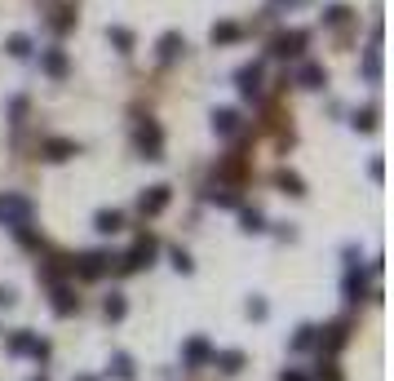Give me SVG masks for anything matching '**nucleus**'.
Segmentation results:
<instances>
[{"instance_id": "25", "label": "nucleus", "mask_w": 394, "mask_h": 381, "mask_svg": "<svg viewBox=\"0 0 394 381\" xmlns=\"http://www.w3.org/2000/svg\"><path fill=\"white\" fill-rule=\"evenodd\" d=\"M377 124V111H363V115H354V129H372Z\"/></svg>"}, {"instance_id": "17", "label": "nucleus", "mask_w": 394, "mask_h": 381, "mask_svg": "<svg viewBox=\"0 0 394 381\" xmlns=\"http://www.w3.org/2000/svg\"><path fill=\"white\" fill-rule=\"evenodd\" d=\"M279 186L288 190V195H306V190H302V177H293V173H284V177H279Z\"/></svg>"}, {"instance_id": "6", "label": "nucleus", "mask_w": 394, "mask_h": 381, "mask_svg": "<svg viewBox=\"0 0 394 381\" xmlns=\"http://www.w3.org/2000/svg\"><path fill=\"white\" fill-rule=\"evenodd\" d=\"M261 89V76H257V67H248V71H240V93L244 98H253V93Z\"/></svg>"}, {"instance_id": "7", "label": "nucleus", "mask_w": 394, "mask_h": 381, "mask_svg": "<svg viewBox=\"0 0 394 381\" xmlns=\"http://www.w3.org/2000/svg\"><path fill=\"white\" fill-rule=\"evenodd\" d=\"M302 40H306L302 31H293V35H279V40H274V54H279V58H288V54H297V44H302Z\"/></svg>"}, {"instance_id": "3", "label": "nucleus", "mask_w": 394, "mask_h": 381, "mask_svg": "<svg viewBox=\"0 0 394 381\" xmlns=\"http://www.w3.org/2000/svg\"><path fill=\"white\" fill-rule=\"evenodd\" d=\"M164 204H169V186H151L147 195L138 200V209H142V213H160Z\"/></svg>"}, {"instance_id": "9", "label": "nucleus", "mask_w": 394, "mask_h": 381, "mask_svg": "<svg viewBox=\"0 0 394 381\" xmlns=\"http://www.w3.org/2000/svg\"><path fill=\"white\" fill-rule=\"evenodd\" d=\"M102 266H106V257L102 253H89L85 266H80V275H102Z\"/></svg>"}, {"instance_id": "24", "label": "nucleus", "mask_w": 394, "mask_h": 381, "mask_svg": "<svg viewBox=\"0 0 394 381\" xmlns=\"http://www.w3.org/2000/svg\"><path fill=\"white\" fill-rule=\"evenodd\" d=\"M44 67H49L54 76H63V67H67V63H63V54H49V58H44Z\"/></svg>"}, {"instance_id": "5", "label": "nucleus", "mask_w": 394, "mask_h": 381, "mask_svg": "<svg viewBox=\"0 0 394 381\" xmlns=\"http://www.w3.org/2000/svg\"><path fill=\"white\" fill-rule=\"evenodd\" d=\"M151 253H155V244H151V240H142V244H133V253H129V261H124V266H129V270L151 266Z\"/></svg>"}, {"instance_id": "4", "label": "nucleus", "mask_w": 394, "mask_h": 381, "mask_svg": "<svg viewBox=\"0 0 394 381\" xmlns=\"http://www.w3.org/2000/svg\"><path fill=\"white\" fill-rule=\"evenodd\" d=\"M9 350H14V355H44V341L31 337V332H18V337L9 341Z\"/></svg>"}, {"instance_id": "12", "label": "nucleus", "mask_w": 394, "mask_h": 381, "mask_svg": "<svg viewBox=\"0 0 394 381\" xmlns=\"http://www.w3.org/2000/svg\"><path fill=\"white\" fill-rule=\"evenodd\" d=\"M213 129H217V133H231L235 129V111H217L213 115Z\"/></svg>"}, {"instance_id": "16", "label": "nucleus", "mask_w": 394, "mask_h": 381, "mask_svg": "<svg viewBox=\"0 0 394 381\" xmlns=\"http://www.w3.org/2000/svg\"><path fill=\"white\" fill-rule=\"evenodd\" d=\"M9 54H14V58H27V54H31V40H27V35H14V40H9Z\"/></svg>"}, {"instance_id": "28", "label": "nucleus", "mask_w": 394, "mask_h": 381, "mask_svg": "<svg viewBox=\"0 0 394 381\" xmlns=\"http://www.w3.org/2000/svg\"><path fill=\"white\" fill-rule=\"evenodd\" d=\"M284 381H310V377H302V373H284Z\"/></svg>"}, {"instance_id": "21", "label": "nucleus", "mask_w": 394, "mask_h": 381, "mask_svg": "<svg viewBox=\"0 0 394 381\" xmlns=\"http://www.w3.org/2000/svg\"><path fill=\"white\" fill-rule=\"evenodd\" d=\"M124 315V297H106V319H120Z\"/></svg>"}, {"instance_id": "20", "label": "nucleus", "mask_w": 394, "mask_h": 381, "mask_svg": "<svg viewBox=\"0 0 394 381\" xmlns=\"http://www.w3.org/2000/svg\"><path fill=\"white\" fill-rule=\"evenodd\" d=\"M106 35H111V40L120 44V54H129V44H133V35H129L124 27H115V31H106Z\"/></svg>"}, {"instance_id": "1", "label": "nucleus", "mask_w": 394, "mask_h": 381, "mask_svg": "<svg viewBox=\"0 0 394 381\" xmlns=\"http://www.w3.org/2000/svg\"><path fill=\"white\" fill-rule=\"evenodd\" d=\"M0 222L5 226H27L31 222V204L22 195H0Z\"/></svg>"}, {"instance_id": "13", "label": "nucleus", "mask_w": 394, "mask_h": 381, "mask_svg": "<svg viewBox=\"0 0 394 381\" xmlns=\"http://www.w3.org/2000/svg\"><path fill=\"white\" fill-rule=\"evenodd\" d=\"M54 297H58V302H54V311H58V315H71V311H76V302H71V293H67V289H58Z\"/></svg>"}, {"instance_id": "10", "label": "nucleus", "mask_w": 394, "mask_h": 381, "mask_svg": "<svg viewBox=\"0 0 394 381\" xmlns=\"http://www.w3.org/2000/svg\"><path fill=\"white\" fill-rule=\"evenodd\" d=\"M302 85H310V89H319V85H324V67H315V63H310V67L302 71Z\"/></svg>"}, {"instance_id": "14", "label": "nucleus", "mask_w": 394, "mask_h": 381, "mask_svg": "<svg viewBox=\"0 0 394 381\" xmlns=\"http://www.w3.org/2000/svg\"><path fill=\"white\" fill-rule=\"evenodd\" d=\"M177 44H182V35H177V31H169V35L160 40V58H173V54H177Z\"/></svg>"}, {"instance_id": "8", "label": "nucleus", "mask_w": 394, "mask_h": 381, "mask_svg": "<svg viewBox=\"0 0 394 381\" xmlns=\"http://www.w3.org/2000/svg\"><path fill=\"white\" fill-rule=\"evenodd\" d=\"M186 359H190V364H204V359H208V341H204V337H195V341L186 346Z\"/></svg>"}, {"instance_id": "27", "label": "nucleus", "mask_w": 394, "mask_h": 381, "mask_svg": "<svg viewBox=\"0 0 394 381\" xmlns=\"http://www.w3.org/2000/svg\"><path fill=\"white\" fill-rule=\"evenodd\" d=\"M0 306H14V289H0Z\"/></svg>"}, {"instance_id": "11", "label": "nucleus", "mask_w": 394, "mask_h": 381, "mask_svg": "<svg viewBox=\"0 0 394 381\" xmlns=\"http://www.w3.org/2000/svg\"><path fill=\"white\" fill-rule=\"evenodd\" d=\"M98 231H102V235L120 231V213H98Z\"/></svg>"}, {"instance_id": "19", "label": "nucleus", "mask_w": 394, "mask_h": 381, "mask_svg": "<svg viewBox=\"0 0 394 381\" xmlns=\"http://www.w3.org/2000/svg\"><path fill=\"white\" fill-rule=\"evenodd\" d=\"M71 151H76V147H71V142H49V160H67Z\"/></svg>"}, {"instance_id": "15", "label": "nucleus", "mask_w": 394, "mask_h": 381, "mask_svg": "<svg viewBox=\"0 0 394 381\" xmlns=\"http://www.w3.org/2000/svg\"><path fill=\"white\" fill-rule=\"evenodd\" d=\"M217 364L226 368V373H235V368L244 364V355H240V350H226V355H217Z\"/></svg>"}, {"instance_id": "29", "label": "nucleus", "mask_w": 394, "mask_h": 381, "mask_svg": "<svg viewBox=\"0 0 394 381\" xmlns=\"http://www.w3.org/2000/svg\"><path fill=\"white\" fill-rule=\"evenodd\" d=\"M76 381H93V377H76Z\"/></svg>"}, {"instance_id": "18", "label": "nucleus", "mask_w": 394, "mask_h": 381, "mask_svg": "<svg viewBox=\"0 0 394 381\" xmlns=\"http://www.w3.org/2000/svg\"><path fill=\"white\" fill-rule=\"evenodd\" d=\"M111 364H115V377H124V381H129V377H133V364H129V355H115V359H111Z\"/></svg>"}, {"instance_id": "22", "label": "nucleus", "mask_w": 394, "mask_h": 381, "mask_svg": "<svg viewBox=\"0 0 394 381\" xmlns=\"http://www.w3.org/2000/svg\"><path fill=\"white\" fill-rule=\"evenodd\" d=\"M240 27H231V22H222V27H213V40H235Z\"/></svg>"}, {"instance_id": "23", "label": "nucleus", "mask_w": 394, "mask_h": 381, "mask_svg": "<svg viewBox=\"0 0 394 381\" xmlns=\"http://www.w3.org/2000/svg\"><path fill=\"white\" fill-rule=\"evenodd\" d=\"M244 231H266V226H261V213H244Z\"/></svg>"}, {"instance_id": "2", "label": "nucleus", "mask_w": 394, "mask_h": 381, "mask_svg": "<svg viewBox=\"0 0 394 381\" xmlns=\"http://www.w3.org/2000/svg\"><path fill=\"white\" fill-rule=\"evenodd\" d=\"M138 142H142V151H147V160H160V129H155L151 120L138 129Z\"/></svg>"}, {"instance_id": "26", "label": "nucleus", "mask_w": 394, "mask_h": 381, "mask_svg": "<svg viewBox=\"0 0 394 381\" xmlns=\"http://www.w3.org/2000/svg\"><path fill=\"white\" fill-rule=\"evenodd\" d=\"M173 266H177V270H182V275H186V270H190V257L182 253V248H177V253H173Z\"/></svg>"}]
</instances>
